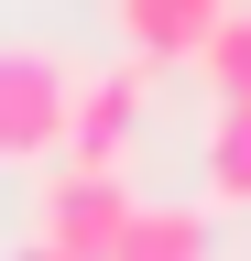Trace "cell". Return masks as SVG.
I'll return each mask as SVG.
<instances>
[{
    "label": "cell",
    "mask_w": 251,
    "mask_h": 261,
    "mask_svg": "<svg viewBox=\"0 0 251 261\" xmlns=\"http://www.w3.org/2000/svg\"><path fill=\"white\" fill-rule=\"evenodd\" d=\"M11 261H66V250H55V240H22V250H11Z\"/></svg>",
    "instance_id": "8"
},
{
    "label": "cell",
    "mask_w": 251,
    "mask_h": 261,
    "mask_svg": "<svg viewBox=\"0 0 251 261\" xmlns=\"http://www.w3.org/2000/svg\"><path fill=\"white\" fill-rule=\"evenodd\" d=\"M218 11H230V0H120V22H131L142 65H186V55L218 33Z\"/></svg>",
    "instance_id": "4"
},
{
    "label": "cell",
    "mask_w": 251,
    "mask_h": 261,
    "mask_svg": "<svg viewBox=\"0 0 251 261\" xmlns=\"http://www.w3.org/2000/svg\"><path fill=\"white\" fill-rule=\"evenodd\" d=\"M109 261H208V207H131Z\"/></svg>",
    "instance_id": "5"
},
{
    "label": "cell",
    "mask_w": 251,
    "mask_h": 261,
    "mask_svg": "<svg viewBox=\"0 0 251 261\" xmlns=\"http://www.w3.org/2000/svg\"><path fill=\"white\" fill-rule=\"evenodd\" d=\"M131 228V185L120 174H87V163H66V174L44 185V240L66 261H109V240Z\"/></svg>",
    "instance_id": "2"
},
{
    "label": "cell",
    "mask_w": 251,
    "mask_h": 261,
    "mask_svg": "<svg viewBox=\"0 0 251 261\" xmlns=\"http://www.w3.org/2000/svg\"><path fill=\"white\" fill-rule=\"evenodd\" d=\"M142 65H109V76H77L66 87V163H87V174H120V142H131L142 120Z\"/></svg>",
    "instance_id": "3"
},
{
    "label": "cell",
    "mask_w": 251,
    "mask_h": 261,
    "mask_svg": "<svg viewBox=\"0 0 251 261\" xmlns=\"http://www.w3.org/2000/svg\"><path fill=\"white\" fill-rule=\"evenodd\" d=\"M197 65H208L218 109H251V11H218V33L197 44Z\"/></svg>",
    "instance_id": "6"
},
{
    "label": "cell",
    "mask_w": 251,
    "mask_h": 261,
    "mask_svg": "<svg viewBox=\"0 0 251 261\" xmlns=\"http://www.w3.org/2000/svg\"><path fill=\"white\" fill-rule=\"evenodd\" d=\"M208 196L251 207V109H218V130H208Z\"/></svg>",
    "instance_id": "7"
},
{
    "label": "cell",
    "mask_w": 251,
    "mask_h": 261,
    "mask_svg": "<svg viewBox=\"0 0 251 261\" xmlns=\"http://www.w3.org/2000/svg\"><path fill=\"white\" fill-rule=\"evenodd\" d=\"M66 55L44 44H0V163H44L66 152Z\"/></svg>",
    "instance_id": "1"
}]
</instances>
